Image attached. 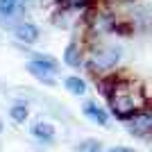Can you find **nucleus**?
Returning <instances> with one entry per match:
<instances>
[{
	"mask_svg": "<svg viewBox=\"0 0 152 152\" xmlns=\"http://www.w3.org/2000/svg\"><path fill=\"white\" fill-rule=\"evenodd\" d=\"M34 136H37L39 141H43V143H50L52 139H55V125H50V123H34L30 129Z\"/></svg>",
	"mask_w": 152,
	"mask_h": 152,
	"instance_id": "nucleus-7",
	"label": "nucleus"
},
{
	"mask_svg": "<svg viewBox=\"0 0 152 152\" xmlns=\"http://www.w3.org/2000/svg\"><path fill=\"white\" fill-rule=\"evenodd\" d=\"M100 86H102L100 89L102 95L109 102L111 114L121 121H127L129 116H134L136 111H141L145 107V93L139 84L111 77V80H102Z\"/></svg>",
	"mask_w": 152,
	"mask_h": 152,
	"instance_id": "nucleus-1",
	"label": "nucleus"
},
{
	"mask_svg": "<svg viewBox=\"0 0 152 152\" xmlns=\"http://www.w3.org/2000/svg\"><path fill=\"white\" fill-rule=\"evenodd\" d=\"M9 114H12V118L16 123H23L27 118V102H23V100H20V102H14L12 109H9Z\"/></svg>",
	"mask_w": 152,
	"mask_h": 152,
	"instance_id": "nucleus-10",
	"label": "nucleus"
},
{
	"mask_svg": "<svg viewBox=\"0 0 152 152\" xmlns=\"http://www.w3.org/2000/svg\"><path fill=\"white\" fill-rule=\"evenodd\" d=\"M118 61H121V48H116V45H100V48L91 50L89 55V68L95 73L114 68Z\"/></svg>",
	"mask_w": 152,
	"mask_h": 152,
	"instance_id": "nucleus-2",
	"label": "nucleus"
},
{
	"mask_svg": "<svg viewBox=\"0 0 152 152\" xmlns=\"http://www.w3.org/2000/svg\"><path fill=\"white\" fill-rule=\"evenodd\" d=\"M82 111H84V116H86V118H91L93 123H98V125H102V127L109 123L107 111H104L102 107H98L95 102H84V104H82Z\"/></svg>",
	"mask_w": 152,
	"mask_h": 152,
	"instance_id": "nucleus-6",
	"label": "nucleus"
},
{
	"mask_svg": "<svg viewBox=\"0 0 152 152\" xmlns=\"http://www.w3.org/2000/svg\"><path fill=\"white\" fill-rule=\"evenodd\" d=\"M77 152H102V143L98 139H89V141H82L77 145Z\"/></svg>",
	"mask_w": 152,
	"mask_h": 152,
	"instance_id": "nucleus-11",
	"label": "nucleus"
},
{
	"mask_svg": "<svg viewBox=\"0 0 152 152\" xmlns=\"http://www.w3.org/2000/svg\"><path fill=\"white\" fill-rule=\"evenodd\" d=\"M61 7H66V9H82V7H86L91 2V0H57Z\"/></svg>",
	"mask_w": 152,
	"mask_h": 152,
	"instance_id": "nucleus-12",
	"label": "nucleus"
},
{
	"mask_svg": "<svg viewBox=\"0 0 152 152\" xmlns=\"http://www.w3.org/2000/svg\"><path fill=\"white\" fill-rule=\"evenodd\" d=\"M66 89L70 91V93H75V95H84L86 93V82H84L82 77H77V75H70L66 77Z\"/></svg>",
	"mask_w": 152,
	"mask_h": 152,
	"instance_id": "nucleus-9",
	"label": "nucleus"
},
{
	"mask_svg": "<svg viewBox=\"0 0 152 152\" xmlns=\"http://www.w3.org/2000/svg\"><path fill=\"white\" fill-rule=\"evenodd\" d=\"M127 129L136 136H150L152 134V107H143L134 116L127 118Z\"/></svg>",
	"mask_w": 152,
	"mask_h": 152,
	"instance_id": "nucleus-4",
	"label": "nucleus"
},
{
	"mask_svg": "<svg viewBox=\"0 0 152 152\" xmlns=\"http://www.w3.org/2000/svg\"><path fill=\"white\" fill-rule=\"evenodd\" d=\"M14 2H23V0H14Z\"/></svg>",
	"mask_w": 152,
	"mask_h": 152,
	"instance_id": "nucleus-15",
	"label": "nucleus"
},
{
	"mask_svg": "<svg viewBox=\"0 0 152 152\" xmlns=\"http://www.w3.org/2000/svg\"><path fill=\"white\" fill-rule=\"evenodd\" d=\"M14 37L18 41H23V43H34L39 39V27L32 25V23H18L14 27Z\"/></svg>",
	"mask_w": 152,
	"mask_h": 152,
	"instance_id": "nucleus-5",
	"label": "nucleus"
},
{
	"mask_svg": "<svg viewBox=\"0 0 152 152\" xmlns=\"http://www.w3.org/2000/svg\"><path fill=\"white\" fill-rule=\"evenodd\" d=\"M107 152H134L132 148H123V145H118V148H109Z\"/></svg>",
	"mask_w": 152,
	"mask_h": 152,
	"instance_id": "nucleus-13",
	"label": "nucleus"
},
{
	"mask_svg": "<svg viewBox=\"0 0 152 152\" xmlns=\"http://www.w3.org/2000/svg\"><path fill=\"white\" fill-rule=\"evenodd\" d=\"M64 61H66V66H70V68H77V66H82V52H80V45H77L75 41L66 45V52H64Z\"/></svg>",
	"mask_w": 152,
	"mask_h": 152,
	"instance_id": "nucleus-8",
	"label": "nucleus"
},
{
	"mask_svg": "<svg viewBox=\"0 0 152 152\" xmlns=\"http://www.w3.org/2000/svg\"><path fill=\"white\" fill-rule=\"evenodd\" d=\"M0 132H2V123H0Z\"/></svg>",
	"mask_w": 152,
	"mask_h": 152,
	"instance_id": "nucleus-14",
	"label": "nucleus"
},
{
	"mask_svg": "<svg viewBox=\"0 0 152 152\" xmlns=\"http://www.w3.org/2000/svg\"><path fill=\"white\" fill-rule=\"evenodd\" d=\"M27 70H30L37 80H41L43 84H52V82H55V77H57L59 64L55 61L52 57L37 55L34 59H30V61H27Z\"/></svg>",
	"mask_w": 152,
	"mask_h": 152,
	"instance_id": "nucleus-3",
	"label": "nucleus"
}]
</instances>
